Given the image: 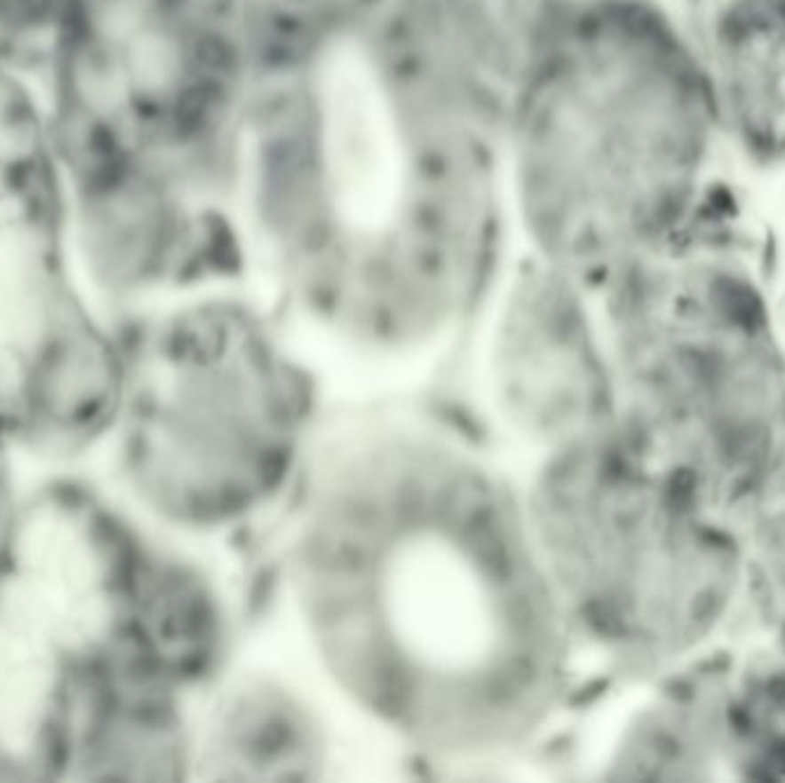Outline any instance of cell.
I'll use <instances>...</instances> for the list:
<instances>
[{"label":"cell","instance_id":"cell-1","mask_svg":"<svg viewBox=\"0 0 785 783\" xmlns=\"http://www.w3.org/2000/svg\"><path fill=\"white\" fill-rule=\"evenodd\" d=\"M282 579L337 700L432 761L519 749L570 683L576 644L521 487L441 430L377 423L340 441L294 512Z\"/></svg>","mask_w":785,"mask_h":783},{"label":"cell","instance_id":"cell-2","mask_svg":"<svg viewBox=\"0 0 785 783\" xmlns=\"http://www.w3.org/2000/svg\"><path fill=\"white\" fill-rule=\"evenodd\" d=\"M242 207L249 246L304 327L356 361H421L492 272L510 217L501 136L349 42L253 83Z\"/></svg>","mask_w":785,"mask_h":783},{"label":"cell","instance_id":"cell-3","mask_svg":"<svg viewBox=\"0 0 785 783\" xmlns=\"http://www.w3.org/2000/svg\"><path fill=\"white\" fill-rule=\"evenodd\" d=\"M714 106L647 0H570L504 124L526 256L592 295L689 221Z\"/></svg>","mask_w":785,"mask_h":783},{"label":"cell","instance_id":"cell-4","mask_svg":"<svg viewBox=\"0 0 785 783\" xmlns=\"http://www.w3.org/2000/svg\"><path fill=\"white\" fill-rule=\"evenodd\" d=\"M46 42L78 205L239 201L250 92L239 0H69Z\"/></svg>","mask_w":785,"mask_h":783},{"label":"cell","instance_id":"cell-5","mask_svg":"<svg viewBox=\"0 0 785 783\" xmlns=\"http://www.w3.org/2000/svg\"><path fill=\"white\" fill-rule=\"evenodd\" d=\"M620 432L696 492L744 496L785 432L783 377L747 265L685 228L595 295Z\"/></svg>","mask_w":785,"mask_h":783},{"label":"cell","instance_id":"cell-6","mask_svg":"<svg viewBox=\"0 0 785 783\" xmlns=\"http://www.w3.org/2000/svg\"><path fill=\"white\" fill-rule=\"evenodd\" d=\"M313 414V379L281 327L246 297H202L147 344L124 430L129 487L170 531L233 534L294 483Z\"/></svg>","mask_w":785,"mask_h":783},{"label":"cell","instance_id":"cell-7","mask_svg":"<svg viewBox=\"0 0 785 783\" xmlns=\"http://www.w3.org/2000/svg\"><path fill=\"white\" fill-rule=\"evenodd\" d=\"M521 499L576 650L675 655L705 639L735 595V542L625 434L537 457Z\"/></svg>","mask_w":785,"mask_h":783},{"label":"cell","instance_id":"cell-8","mask_svg":"<svg viewBox=\"0 0 785 783\" xmlns=\"http://www.w3.org/2000/svg\"><path fill=\"white\" fill-rule=\"evenodd\" d=\"M501 428L537 457L620 430L618 391L591 297L526 256L501 288L485 344Z\"/></svg>","mask_w":785,"mask_h":783},{"label":"cell","instance_id":"cell-9","mask_svg":"<svg viewBox=\"0 0 785 783\" xmlns=\"http://www.w3.org/2000/svg\"><path fill=\"white\" fill-rule=\"evenodd\" d=\"M327 712L297 678L269 667L226 673L191 724V774L207 781L313 783L331 777Z\"/></svg>","mask_w":785,"mask_h":783},{"label":"cell","instance_id":"cell-10","mask_svg":"<svg viewBox=\"0 0 785 783\" xmlns=\"http://www.w3.org/2000/svg\"><path fill=\"white\" fill-rule=\"evenodd\" d=\"M705 81L749 150L785 156V0H728L710 30Z\"/></svg>","mask_w":785,"mask_h":783},{"label":"cell","instance_id":"cell-11","mask_svg":"<svg viewBox=\"0 0 785 783\" xmlns=\"http://www.w3.org/2000/svg\"><path fill=\"white\" fill-rule=\"evenodd\" d=\"M392 0H239L250 81L299 69L347 44Z\"/></svg>","mask_w":785,"mask_h":783},{"label":"cell","instance_id":"cell-12","mask_svg":"<svg viewBox=\"0 0 785 783\" xmlns=\"http://www.w3.org/2000/svg\"><path fill=\"white\" fill-rule=\"evenodd\" d=\"M744 499L751 506L749 519L753 524L756 566L763 573L767 595L783 612L785 621V432Z\"/></svg>","mask_w":785,"mask_h":783},{"label":"cell","instance_id":"cell-13","mask_svg":"<svg viewBox=\"0 0 785 783\" xmlns=\"http://www.w3.org/2000/svg\"><path fill=\"white\" fill-rule=\"evenodd\" d=\"M69 0H0V37L46 42Z\"/></svg>","mask_w":785,"mask_h":783}]
</instances>
